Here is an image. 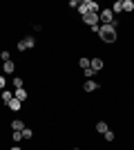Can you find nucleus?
<instances>
[{"instance_id": "nucleus-1", "label": "nucleus", "mask_w": 134, "mask_h": 150, "mask_svg": "<svg viewBox=\"0 0 134 150\" xmlns=\"http://www.w3.org/2000/svg\"><path fill=\"white\" fill-rule=\"evenodd\" d=\"M116 25H119V23L114 20L112 25H103V27H101L98 36H101L103 43H116Z\"/></svg>"}, {"instance_id": "nucleus-2", "label": "nucleus", "mask_w": 134, "mask_h": 150, "mask_svg": "<svg viewBox=\"0 0 134 150\" xmlns=\"http://www.w3.org/2000/svg\"><path fill=\"white\" fill-rule=\"evenodd\" d=\"M98 20H101L103 25H112L114 23V11L112 9H101L98 11Z\"/></svg>"}, {"instance_id": "nucleus-3", "label": "nucleus", "mask_w": 134, "mask_h": 150, "mask_svg": "<svg viewBox=\"0 0 134 150\" xmlns=\"http://www.w3.org/2000/svg\"><path fill=\"white\" fill-rule=\"evenodd\" d=\"M34 45H36V40H34L32 36H25V38L18 43V50H20V52H25V50H32Z\"/></svg>"}, {"instance_id": "nucleus-4", "label": "nucleus", "mask_w": 134, "mask_h": 150, "mask_svg": "<svg viewBox=\"0 0 134 150\" xmlns=\"http://www.w3.org/2000/svg\"><path fill=\"white\" fill-rule=\"evenodd\" d=\"M83 20H85V25H89V27H94V25L101 23V20H98V13H85Z\"/></svg>"}, {"instance_id": "nucleus-5", "label": "nucleus", "mask_w": 134, "mask_h": 150, "mask_svg": "<svg viewBox=\"0 0 134 150\" xmlns=\"http://www.w3.org/2000/svg\"><path fill=\"white\" fill-rule=\"evenodd\" d=\"M98 88H101V85H98V81H94V79L85 81V85H83V90H85V92H96Z\"/></svg>"}, {"instance_id": "nucleus-6", "label": "nucleus", "mask_w": 134, "mask_h": 150, "mask_svg": "<svg viewBox=\"0 0 134 150\" xmlns=\"http://www.w3.org/2000/svg\"><path fill=\"white\" fill-rule=\"evenodd\" d=\"M27 96H29V94H27L25 88H20V90H16V92H13V99H18L20 103H22V101H27Z\"/></svg>"}, {"instance_id": "nucleus-7", "label": "nucleus", "mask_w": 134, "mask_h": 150, "mask_svg": "<svg viewBox=\"0 0 134 150\" xmlns=\"http://www.w3.org/2000/svg\"><path fill=\"white\" fill-rule=\"evenodd\" d=\"M89 67L94 69V72H101V69H103V61H101V58H92V63H89Z\"/></svg>"}, {"instance_id": "nucleus-8", "label": "nucleus", "mask_w": 134, "mask_h": 150, "mask_svg": "<svg viewBox=\"0 0 134 150\" xmlns=\"http://www.w3.org/2000/svg\"><path fill=\"white\" fill-rule=\"evenodd\" d=\"M11 130H16V132H22V130H25V123H22L20 119H13V121H11Z\"/></svg>"}, {"instance_id": "nucleus-9", "label": "nucleus", "mask_w": 134, "mask_h": 150, "mask_svg": "<svg viewBox=\"0 0 134 150\" xmlns=\"http://www.w3.org/2000/svg\"><path fill=\"white\" fill-rule=\"evenodd\" d=\"M7 105H9V110H13V112H18V110H20V105H22V103H20L18 99H11V101H9V103H7Z\"/></svg>"}, {"instance_id": "nucleus-10", "label": "nucleus", "mask_w": 134, "mask_h": 150, "mask_svg": "<svg viewBox=\"0 0 134 150\" xmlns=\"http://www.w3.org/2000/svg\"><path fill=\"white\" fill-rule=\"evenodd\" d=\"M13 67H16V65H13V61H5V65H2V69H5L7 74H13Z\"/></svg>"}, {"instance_id": "nucleus-11", "label": "nucleus", "mask_w": 134, "mask_h": 150, "mask_svg": "<svg viewBox=\"0 0 134 150\" xmlns=\"http://www.w3.org/2000/svg\"><path fill=\"white\" fill-rule=\"evenodd\" d=\"M96 130L101 132V134H105V132H107L109 128H107V123H105V121H98V123H96Z\"/></svg>"}, {"instance_id": "nucleus-12", "label": "nucleus", "mask_w": 134, "mask_h": 150, "mask_svg": "<svg viewBox=\"0 0 134 150\" xmlns=\"http://www.w3.org/2000/svg\"><path fill=\"white\" fill-rule=\"evenodd\" d=\"M112 11H114V13H121L123 11V0H116L114 5H112Z\"/></svg>"}, {"instance_id": "nucleus-13", "label": "nucleus", "mask_w": 134, "mask_h": 150, "mask_svg": "<svg viewBox=\"0 0 134 150\" xmlns=\"http://www.w3.org/2000/svg\"><path fill=\"white\" fill-rule=\"evenodd\" d=\"M78 11H81V16H85V13H89V7H87V0H83L81 5H78Z\"/></svg>"}, {"instance_id": "nucleus-14", "label": "nucleus", "mask_w": 134, "mask_h": 150, "mask_svg": "<svg viewBox=\"0 0 134 150\" xmlns=\"http://www.w3.org/2000/svg\"><path fill=\"white\" fill-rule=\"evenodd\" d=\"M123 11H134V2L132 0H123Z\"/></svg>"}, {"instance_id": "nucleus-15", "label": "nucleus", "mask_w": 134, "mask_h": 150, "mask_svg": "<svg viewBox=\"0 0 134 150\" xmlns=\"http://www.w3.org/2000/svg\"><path fill=\"white\" fill-rule=\"evenodd\" d=\"M11 99H13V92H9V90H2V101H5V103H9Z\"/></svg>"}, {"instance_id": "nucleus-16", "label": "nucleus", "mask_w": 134, "mask_h": 150, "mask_svg": "<svg viewBox=\"0 0 134 150\" xmlns=\"http://www.w3.org/2000/svg\"><path fill=\"white\" fill-rule=\"evenodd\" d=\"M89 63H92V58H81V61H78V65H81L83 69H87V67H89Z\"/></svg>"}, {"instance_id": "nucleus-17", "label": "nucleus", "mask_w": 134, "mask_h": 150, "mask_svg": "<svg viewBox=\"0 0 134 150\" xmlns=\"http://www.w3.org/2000/svg\"><path fill=\"white\" fill-rule=\"evenodd\" d=\"M83 72H85V79H87V81H89V79H94V74H96V72H94V69H92V67L83 69Z\"/></svg>"}, {"instance_id": "nucleus-18", "label": "nucleus", "mask_w": 134, "mask_h": 150, "mask_svg": "<svg viewBox=\"0 0 134 150\" xmlns=\"http://www.w3.org/2000/svg\"><path fill=\"white\" fill-rule=\"evenodd\" d=\"M32 137H34L32 128H25V130H22V139H32Z\"/></svg>"}, {"instance_id": "nucleus-19", "label": "nucleus", "mask_w": 134, "mask_h": 150, "mask_svg": "<svg viewBox=\"0 0 134 150\" xmlns=\"http://www.w3.org/2000/svg\"><path fill=\"white\" fill-rule=\"evenodd\" d=\"M11 134H13V144H18V141H22V132H16V130H13Z\"/></svg>"}, {"instance_id": "nucleus-20", "label": "nucleus", "mask_w": 134, "mask_h": 150, "mask_svg": "<svg viewBox=\"0 0 134 150\" xmlns=\"http://www.w3.org/2000/svg\"><path fill=\"white\" fill-rule=\"evenodd\" d=\"M103 137H105V141H114V132H109V130H107Z\"/></svg>"}, {"instance_id": "nucleus-21", "label": "nucleus", "mask_w": 134, "mask_h": 150, "mask_svg": "<svg viewBox=\"0 0 134 150\" xmlns=\"http://www.w3.org/2000/svg\"><path fill=\"white\" fill-rule=\"evenodd\" d=\"M13 88H16V90L22 88V79H13Z\"/></svg>"}, {"instance_id": "nucleus-22", "label": "nucleus", "mask_w": 134, "mask_h": 150, "mask_svg": "<svg viewBox=\"0 0 134 150\" xmlns=\"http://www.w3.org/2000/svg\"><path fill=\"white\" fill-rule=\"evenodd\" d=\"M0 58H2V61H9L11 56H9V52H7V50H2V52H0Z\"/></svg>"}, {"instance_id": "nucleus-23", "label": "nucleus", "mask_w": 134, "mask_h": 150, "mask_svg": "<svg viewBox=\"0 0 134 150\" xmlns=\"http://www.w3.org/2000/svg\"><path fill=\"white\" fill-rule=\"evenodd\" d=\"M78 5H81V0H69V7H76L78 9Z\"/></svg>"}, {"instance_id": "nucleus-24", "label": "nucleus", "mask_w": 134, "mask_h": 150, "mask_svg": "<svg viewBox=\"0 0 134 150\" xmlns=\"http://www.w3.org/2000/svg\"><path fill=\"white\" fill-rule=\"evenodd\" d=\"M5 85H7V81L2 79V76H0V90H5Z\"/></svg>"}, {"instance_id": "nucleus-25", "label": "nucleus", "mask_w": 134, "mask_h": 150, "mask_svg": "<svg viewBox=\"0 0 134 150\" xmlns=\"http://www.w3.org/2000/svg\"><path fill=\"white\" fill-rule=\"evenodd\" d=\"M11 150H22V148H18V146H13V148H11Z\"/></svg>"}, {"instance_id": "nucleus-26", "label": "nucleus", "mask_w": 134, "mask_h": 150, "mask_svg": "<svg viewBox=\"0 0 134 150\" xmlns=\"http://www.w3.org/2000/svg\"><path fill=\"white\" fill-rule=\"evenodd\" d=\"M74 150H78V148H74Z\"/></svg>"}]
</instances>
